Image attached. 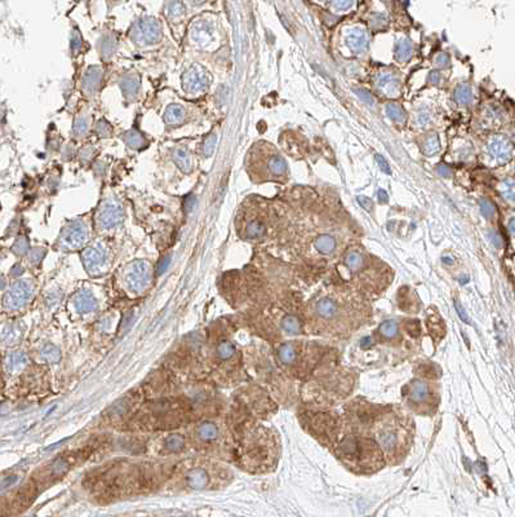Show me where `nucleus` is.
<instances>
[{
	"label": "nucleus",
	"mask_w": 515,
	"mask_h": 517,
	"mask_svg": "<svg viewBox=\"0 0 515 517\" xmlns=\"http://www.w3.org/2000/svg\"><path fill=\"white\" fill-rule=\"evenodd\" d=\"M346 46L355 53L366 52L368 48V36L366 31L360 27H354V29L349 30L346 34Z\"/></svg>",
	"instance_id": "1"
},
{
	"label": "nucleus",
	"mask_w": 515,
	"mask_h": 517,
	"mask_svg": "<svg viewBox=\"0 0 515 517\" xmlns=\"http://www.w3.org/2000/svg\"><path fill=\"white\" fill-rule=\"evenodd\" d=\"M30 295V289L27 286V283L25 282H18L16 283L15 286L12 287L11 291L8 292L6 298V304L9 306V308H18L20 305H22L26 299L29 298Z\"/></svg>",
	"instance_id": "2"
},
{
	"label": "nucleus",
	"mask_w": 515,
	"mask_h": 517,
	"mask_svg": "<svg viewBox=\"0 0 515 517\" xmlns=\"http://www.w3.org/2000/svg\"><path fill=\"white\" fill-rule=\"evenodd\" d=\"M378 90L382 91L386 96H395L399 91V81L392 71L380 72L376 81Z\"/></svg>",
	"instance_id": "3"
},
{
	"label": "nucleus",
	"mask_w": 515,
	"mask_h": 517,
	"mask_svg": "<svg viewBox=\"0 0 515 517\" xmlns=\"http://www.w3.org/2000/svg\"><path fill=\"white\" fill-rule=\"evenodd\" d=\"M488 149L493 158L498 159V161H506L511 154V144L509 142V140L502 136L493 137L489 141Z\"/></svg>",
	"instance_id": "4"
},
{
	"label": "nucleus",
	"mask_w": 515,
	"mask_h": 517,
	"mask_svg": "<svg viewBox=\"0 0 515 517\" xmlns=\"http://www.w3.org/2000/svg\"><path fill=\"white\" fill-rule=\"evenodd\" d=\"M120 219H121V215H120V208H119V206L109 205V206H106V208H105L104 211H102L101 220H102V224H104L105 226L115 225V224H118L119 221H120Z\"/></svg>",
	"instance_id": "5"
},
{
	"label": "nucleus",
	"mask_w": 515,
	"mask_h": 517,
	"mask_svg": "<svg viewBox=\"0 0 515 517\" xmlns=\"http://www.w3.org/2000/svg\"><path fill=\"white\" fill-rule=\"evenodd\" d=\"M413 53V47L409 39H402L395 46V58L399 62H407Z\"/></svg>",
	"instance_id": "6"
},
{
	"label": "nucleus",
	"mask_w": 515,
	"mask_h": 517,
	"mask_svg": "<svg viewBox=\"0 0 515 517\" xmlns=\"http://www.w3.org/2000/svg\"><path fill=\"white\" fill-rule=\"evenodd\" d=\"M317 313L323 318H332L337 313V305L331 299H322L317 304Z\"/></svg>",
	"instance_id": "7"
},
{
	"label": "nucleus",
	"mask_w": 515,
	"mask_h": 517,
	"mask_svg": "<svg viewBox=\"0 0 515 517\" xmlns=\"http://www.w3.org/2000/svg\"><path fill=\"white\" fill-rule=\"evenodd\" d=\"M334 247H336V241H334L331 235L323 234L320 235V237H318L317 241H315V249H317L320 254L324 255L331 254L334 250Z\"/></svg>",
	"instance_id": "8"
},
{
	"label": "nucleus",
	"mask_w": 515,
	"mask_h": 517,
	"mask_svg": "<svg viewBox=\"0 0 515 517\" xmlns=\"http://www.w3.org/2000/svg\"><path fill=\"white\" fill-rule=\"evenodd\" d=\"M455 100L458 104L466 105L473 101V91L469 84H460L455 90Z\"/></svg>",
	"instance_id": "9"
},
{
	"label": "nucleus",
	"mask_w": 515,
	"mask_h": 517,
	"mask_svg": "<svg viewBox=\"0 0 515 517\" xmlns=\"http://www.w3.org/2000/svg\"><path fill=\"white\" fill-rule=\"evenodd\" d=\"M411 397L413 401L422 402L429 397V387L423 381H414L412 385Z\"/></svg>",
	"instance_id": "10"
},
{
	"label": "nucleus",
	"mask_w": 515,
	"mask_h": 517,
	"mask_svg": "<svg viewBox=\"0 0 515 517\" xmlns=\"http://www.w3.org/2000/svg\"><path fill=\"white\" fill-rule=\"evenodd\" d=\"M386 114L395 123H404L407 119L404 110L398 104H393V102L388 104V106H386Z\"/></svg>",
	"instance_id": "11"
},
{
	"label": "nucleus",
	"mask_w": 515,
	"mask_h": 517,
	"mask_svg": "<svg viewBox=\"0 0 515 517\" xmlns=\"http://www.w3.org/2000/svg\"><path fill=\"white\" fill-rule=\"evenodd\" d=\"M141 30H142V36H144L146 41L151 42V41H155V39L159 38L158 25H156L153 20L142 23Z\"/></svg>",
	"instance_id": "12"
},
{
	"label": "nucleus",
	"mask_w": 515,
	"mask_h": 517,
	"mask_svg": "<svg viewBox=\"0 0 515 517\" xmlns=\"http://www.w3.org/2000/svg\"><path fill=\"white\" fill-rule=\"evenodd\" d=\"M422 149H423V153L426 154V155H434V154H437L438 151L441 150V144H439V139H438L437 135H430L427 139L423 141V145H422Z\"/></svg>",
	"instance_id": "13"
},
{
	"label": "nucleus",
	"mask_w": 515,
	"mask_h": 517,
	"mask_svg": "<svg viewBox=\"0 0 515 517\" xmlns=\"http://www.w3.org/2000/svg\"><path fill=\"white\" fill-rule=\"evenodd\" d=\"M282 327L289 334H298L301 331V324H299L298 318L294 315H285L282 320Z\"/></svg>",
	"instance_id": "14"
},
{
	"label": "nucleus",
	"mask_w": 515,
	"mask_h": 517,
	"mask_svg": "<svg viewBox=\"0 0 515 517\" xmlns=\"http://www.w3.org/2000/svg\"><path fill=\"white\" fill-rule=\"evenodd\" d=\"M378 444L385 450H392L397 445V436L390 430H383L382 433L378 436Z\"/></svg>",
	"instance_id": "15"
},
{
	"label": "nucleus",
	"mask_w": 515,
	"mask_h": 517,
	"mask_svg": "<svg viewBox=\"0 0 515 517\" xmlns=\"http://www.w3.org/2000/svg\"><path fill=\"white\" fill-rule=\"evenodd\" d=\"M269 168H270L271 174L283 175L287 171V163L282 156H273L269 161Z\"/></svg>",
	"instance_id": "16"
},
{
	"label": "nucleus",
	"mask_w": 515,
	"mask_h": 517,
	"mask_svg": "<svg viewBox=\"0 0 515 517\" xmlns=\"http://www.w3.org/2000/svg\"><path fill=\"white\" fill-rule=\"evenodd\" d=\"M345 263H346V265H348V268L350 269V270L355 272V270H359V269L362 268V265H363V257H362V255L359 254V252L351 251V252H349L348 256H346Z\"/></svg>",
	"instance_id": "17"
},
{
	"label": "nucleus",
	"mask_w": 515,
	"mask_h": 517,
	"mask_svg": "<svg viewBox=\"0 0 515 517\" xmlns=\"http://www.w3.org/2000/svg\"><path fill=\"white\" fill-rule=\"evenodd\" d=\"M279 357L280 360H282V362H284V364L287 365L292 364V362L294 361V359H296V352H294L293 345L289 343L283 344L279 349Z\"/></svg>",
	"instance_id": "18"
},
{
	"label": "nucleus",
	"mask_w": 515,
	"mask_h": 517,
	"mask_svg": "<svg viewBox=\"0 0 515 517\" xmlns=\"http://www.w3.org/2000/svg\"><path fill=\"white\" fill-rule=\"evenodd\" d=\"M182 118H184V110L180 106L173 105V106H170L169 109L167 110L165 119H167V122L170 123V125H177V123H180V122L182 121Z\"/></svg>",
	"instance_id": "19"
},
{
	"label": "nucleus",
	"mask_w": 515,
	"mask_h": 517,
	"mask_svg": "<svg viewBox=\"0 0 515 517\" xmlns=\"http://www.w3.org/2000/svg\"><path fill=\"white\" fill-rule=\"evenodd\" d=\"M67 242L78 245L84 240V229L80 225H75L69 228V234H67Z\"/></svg>",
	"instance_id": "20"
},
{
	"label": "nucleus",
	"mask_w": 515,
	"mask_h": 517,
	"mask_svg": "<svg viewBox=\"0 0 515 517\" xmlns=\"http://www.w3.org/2000/svg\"><path fill=\"white\" fill-rule=\"evenodd\" d=\"M265 234V225L259 221H252L247 226V235L249 238H260Z\"/></svg>",
	"instance_id": "21"
},
{
	"label": "nucleus",
	"mask_w": 515,
	"mask_h": 517,
	"mask_svg": "<svg viewBox=\"0 0 515 517\" xmlns=\"http://www.w3.org/2000/svg\"><path fill=\"white\" fill-rule=\"evenodd\" d=\"M189 78V81H187L186 84L190 83L191 84V90H202V88H204L205 83H204V76L202 75V74H198V72L193 71V72H189L186 76V79Z\"/></svg>",
	"instance_id": "22"
},
{
	"label": "nucleus",
	"mask_w": 515,
	"mask_h": 517,
	"mask_svg": "<svg viewBox=\"0 0 515 517\" xmlns=\"http://www.w3.org/2000/svg\"><path fill=\"white\" fill-rule=\"evenodd\" d=\"M380 331L386 338H394L398 334V325L395 321H386L381 325Z\"/></svg>",
	"instance_id": "23"
},
{
	"label": "nucleus",
	"mask_w": 515,
	"mask_h": 517,
	"mask_svg": "<svg viewBox=\"0 0 515 517\" xmlns=\"http://www.w3.org/2000/svg\"><path fill=\"white\" fill-rule=\"evenodd\" d=\"M176 162L179 163L180 167L182 168V170L185 171H190L191 166H190V155L186 153L185 150H179L177 153H176Z\"/></svg>",
	"instance_id": "24"
},
{
	"label": "nucleus",
	"mask_w": 515,
	"mask_h": 517,
	"mask_svg": "<svg viewBox=\"0 0 515 517\" xmlns=\"http://www.w3.org/2000/svg\"><path fill=\"white\" fill-rule=\"evenodd\" d=\"M481 212L484 217H493L496 214V208L491 201L482 200L481 201Z\"/></svg>",
	"instance_id": "25"
},
{
	"label": "nucleus",
	"mask_w": 515,
	"mask_h": 517,
	"mask_svg": "<svg viewBox=\"0 0 515 517\" xmlns=\"http://www.w3.org/2000/svg\"><path fill=\"white\" fill-rule=\"evenodd\" d=\"M386 23H388V21H386V18L383 17L382 15H373L371 17L369 25H371V27L373 30H380L386 26Z\"/></svg>",
	"instance_id": "26"
},
{
	"label": "nucleus",
	"mask_w": 515,
	"mask_h": 517,
	"mask_svg": "<svg viewBox=\"0 0 515 517\" xmlns=\"http://www.w3.org/2000/svg\"><path fill=\"white\" fill-rule=\"evenodd\" d=\"M354 92L357 93L358 97H359L362 101H364L366 104H368L369 106H373L374 98H373V96H372V93H369L368 91H366V90H360V88H355Z\"/></svg>",
	"instance_id": "27"
},
{
	"label": "nucleus",
	"mask_w": 515,
	"mask_h": 517,
	"mask_svg": "<svg viewBox=\"0 0 515 517\" xmlns=\"http://www.w3.org/2000/svg\"><path fill=\"white\" fill-rule=\"evenodd\" d=\"M219 354L222 359H230L234 354V347L230 343H222L219 347Z\"/></svg>",
	"instance_id": "28"
},
{
	"label": "nucleus",
	"mask_w": 515,
	"mask_h": 517,
	"mask_svg": "<svg viewBox=\"0 0 515 517\" xmlns=\"http://www.w3.org/2000/svg\"><path fill=\"white\" fill-rule=\"evenodd\" d=\"M200 433H202V436L204 437V439H213V437L217 436V429L214 425L207 424L200 429Z\"/></svg>",
	"instance_id": "29"
},
{
	"label": "nucleus",
	"mask_w": 515,
	"mask_h": 517,
	"mask_svg": "<svg viewBox=\"0 0 515 517\" xmlns=\"http://www.w3.org/2000/svg\"><path fill=\"white\" fill-rule=\"evenodd\" d=\"M502 195H504L505 200H509L510 202L514 201V186H512V181H510V185L507 184V181L502 185Z\"/></svg>",
	"instance_id": "30"
},
{
	"label": "nucleus",
	"mask_w": 515,
	"mask_h": 517,
	"mask_svg": "<svg viewBox=\"0 0 515 517\" xmlns=\"http://www.w3.org/2000/svg\"><path fill=\"white\" fill-rule=\"evenodd\" d=\"M357 201L358 203H359L360 206H362L366 211L371 212L372 210H373V202H372V200H369L368 196L366 195H358L357 196Z\"/></svg>",
	"instance_id": "31"
},
{
	"label": "nucleus",
	"mask_w": 515,
	"mask_h": 517,
	"mask_svg": "<svg viewBox=\"0 0 515 517\" xmlns=\"http://www.w3.org/2000/svg\"><path fill=\"white\" fill-rule=\"evenodd\" d=\"M376 162H377L378 167H380V170L382 171L383 174H388V175L392 174V168H390V166H389V163L386 162V159L383 158L382 155L377 154V155H376Z\"/></svg>",
	"instance_id": "32"
},
{
	"label": "nucleus",
	"mask_w": 515,
	"mask_h": 517,
	"mask_svg": "<svg viewBox=\"0 0 515 517\" xmlns=\"http://www.w3.org/2000/svg\"><path fill=\"white\" fill-rule=\"evenodd\" d=\"M214 145H216V136H214V135H212V136L208 137L207 141H205V144H204V147H203V149H204L205 155L209 156L210 154L213 153V150H214Z\"/></svg>",
	"instance_id": "33"
},
{
	"label": "nucleus",
	"mask_w": 515,
	"mask_h": 517,
	"mask_svg": "<svg viewBox=\"0 0 515 517\" xmlns=\"http://www.w3.org/2000/svg\"><path fill=\"white\" fill-rule=\"evenodd\" d=\"M332 6H333L337 11L346 12L349 8H351V7L354 6V3H353V2H349V0H341V2H333Z\"/></svg>",
	"instance_id": "34"
},
{
	"label": "nucleus",
	"mask_w": 515,
	"mask_h": 517,
	"mask_svg": "<svg viewBox=\"0 0 515 517\" xmlns=\"http://www.w3.org/2000/svg\"><path fill=\"white\" fill-rule=\"evenodd\" d=\"M455 308L456 310H457L458 315H460V318L462 320L463 322H466V324H469L470 320H469V315H467L466 310L463 309V306L461 305V303L458 300H455Z\"/></svg>",
	"instance_id": "35"
},
{
	"label": "nucleus",
	"mask_w": 515,
	"mask_h": 517,
	"mask_svg": "<svg viewBox=\"0 0 515 517\" xmlns=\"http://www.w3.org/2000/svg\"><path fill=\"white\" fill-rule=\"evenodd\" d=\"M448 62H449V57L447 53H441V55H438L437 57H435V65L439 67L448 66Z\"/></svg>",
	"instance_id": "36"
},
{
	"label": "nucleus",
	"mask_w": 515,
	"mask_h": 517,
	"mask_svg": "<svg viewBox=\"0 0 515 517\" xmlns=\"http://www.w3.org/2000/svg\"><path fill=\"white\" fill-rule=\"evenodd\" d=\"M438 174L443 177H451L452 175H453V171H452L447 165H441L438 167Z\"/></svg>",
	"instance_id": "37"
},
{
	"label": "nucleus",
	"mask_w": 515,
	"mask_h": 517,
	"mask_svg": "<svg viewBox=\"0 0 515 517\" xmlns=\"http://www.w3.org/2000/svg\"><path fill=\"white\" fill-rule=\"evenodd\" d=\"M417 122L420 126H426L430 122V114L427 113V111H420Z\"/></svg>",
	"instance_id": "38"
},
{
	"label": "nucleus",
	"mask_w": 515,
	"mask_h": 517,
	"mask_svg": "<svg viewBox=\"0 0 515 517\" xmlns=\"http://www.w3.org/2000/svg\"><path fill=\"white\" fill-rule=\"evenodd\" d=\"M26 247H27V243L25 240H18L15 245V250H16V252H18V254H22V252L26 251Z\"/></svg>",
	"instance_id": "39"
},
{
	"label": "nucleus",
	"mask_w": 515,
	"mask_h": 517,
	"mask_svg": "<svg viewBox=\"0 0 515 517\" xmlns=\"http://www.w3.org/2000/svg\"><path fill=\"white\" fill-rule=\"evenodd\" d=\"M17 481V477L16 476H12V477H7V479H4L2 483H0V489H6L8 488V486L13 485V484Z\"/></svg>",
	"instance_id": "40"
},
{
	"label": "nucleus",
	"mask_w": 515,
	"mask_h": 517,
	"mask_svg": "<svg viewBox=\"0 0 515 517\" xmlns=\"http://www.w3.org/2000/svg\"><path fill=\"white\" fill-rule=\"evenodd\" d=\"M442 81V75L439 71H432L429 75V82L432 84H439Z\"/></svg>",
	"instance_id": "41"
},
{
	"label": "nucleus",
	"mask_w": 515,
	"mask_h": 517,
	"mask_svg": "<svg viewBox=\"0 0 515 517\" xmlns=\"http://www.w3.org/2000/svg\"><path fill=\"white\" fill-rule=\"evenodd\" d=\"M489 237H491V241H492L493 245L497 247V249H500L501 246H502V241H501V237L500 235L496 233V231H491V234H489Z\"/></svg>",
	"instance_id": "42"
},
{
	"label": "nucleus",
	"mask_w": 515,
	"mask_h": 517,
	"mask_svg": "<svg viewBox=\"0 0 515 517\" xmlns=\"http://www.w3.org/2000/svg\"><path fill=\"white\" fill-rule=\"evenodd\" d=\"M377 198H378V201H380V203H388L389 195H388V193H386V190L380 189V190L377 191Z\"/></svg>",
	"instance_id": "43"
},
{
	"label": "nucleus",
	"mask_w": 515,
	"mask_h": 517,
	"mask_svg": "<svg viewBox=\"0 0 515 517\" xmlns=\"http://www.w3.org/2000/svg\"><path fill=\"white\" fill-rule=\"evenodd\" d=\"M168 264H169V259H165L164 261H163V264H160V266H159V273H163L165 270V268L168 266Z\"/></svg>",
	"instance_id": "44"
},
{
	"label": "nucleus",
	"mask_w": 515,
	"mask_h": 517,
	"mask_svg": "<svg viewBox=\"0 0 515 517\" xmlns=\"http://www.w3.org/2000/svg\"><path fill=\"white\" fill-rule=\"evenodd\" d=\"M443 261H444V263H447V264H452V263H453V260H451V257H443Z\"/></svg>",
	"instance_id": "45"
},
{
	"label": "nucleus",
	"mask_w": 515,
	"mask_h": 517,
	"mask_svg": "<svg viewBox=\"0 0 515 517\" xmlns=\"http://www.w3.org/2000/svg\"><path fill=\"white\" fill-rule=\"evenodd\" d=\"M510 231H514V219L510 220Z\"/></svg>",
	"instance_id": "46"
}]
</instances>
